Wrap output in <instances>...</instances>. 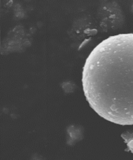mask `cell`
<instances>
[{"label":"cell","instance_id":"2","mask_svg":"<svg viewBox=\"0 0 133 160\" xmlns=\"http://www.w3.org/2000/svg\"><path fill=\"white\" fill-rule=\"evenodd\" d=\"M121 136L124 139L128 148L133 153V130H129V131L124 132L121 135Z\"/></svg>","mask_w":133,"mask_h":160},{"label":"cell","instance_id":"1","mask_svg":"<svg viewBox=\"0 0 133 160\" xmlns=\"http://www.w3.org/2000/svg\"><path fill=\"white\" fill-rule=\"evenodd\" d=\"M82 83L87 102L101 118L133 125V33L110 36L93 49Z\"/></svg>","mask_w":133,"mask_h":160}]
</instances>
